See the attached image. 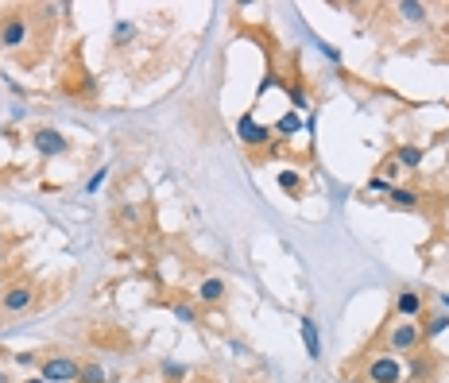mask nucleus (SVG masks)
<instances>
[{
  "label": "nucleus",
  "instance_id": "1",
  "mask_svg": "<svg viewBox=\"0 0 449 383\" xmlns=\"http://www.w3.org/2000/svg\"><path fill=\"white\" fill-rule=\"evenodd\" d=\"M35 283L31 279H16V283H8L4 291H0V317H16V314H23L31 302H35Z\"/></svg>",
  "mask_w": 449,
  "mask_h": 383
},
{
  "label": "nucleus",
  "instance_id": "2",
  "mask_svg": "<svg viewBox=\"0 0 449 383\" xmlns=\"http://www.w3.org/2000/svg\"><path fill=\"white\" fill-rule=\"evenodd\" d=\"M28 43V16L20 8L0 12V50H20Z\"/></svg>",
  "mask_w": 449,
  "mask_h": 383
},
{
  "label": "nucleus",
  "instance_id": "3",
  "mask_svg": "<svg viewBox=\"0 0 449 383\" xmlns=\"http://www.w3.org/2000/svg\"><path fill=\"white\" fill-rule=\"evenodd\" d=\"M426 337H422V325L410 322V317H399V325H391L388 329V348L391 353H419Z\"/></svg>",
  "mask_w": 449,
  "mask_h": 383
},
{
  "label": "nucleus",
  "instance_id": "4",
  "mask_svg": "<svg viewBox=\"0 0 449 383\" xmlns=\"http://www.w3.org/2000/svg\"><path fill=\"white\" fill-rule=\"evenodd\" d=\"M39 375L47 383H78L82 375V364L74 360V356H47L39 368Z\"/></svg>",
  "mask_w": 449,
  "mask_h": 383
},
{
  "label": "nucleus",
  "instance_id": "5",
  "mask_svg": "<svg viewBox=\"0 0 449 383\" xmlns=\"http://www.w3.org/2000/svg\"><path fill=\"white\" fill-rule=\"evenodd\" d=\"M399 380H403V368L391 353H380L364 364V383H399Z\"/></svg>",
  "mask_w": 449,
  "mask_h": 383
},
{
  "label": "nucleus",
  "instance_id": "6",
  "mask_svg": "<svg viewBox=\"0 0 449 383\" xmlns=\"http://www.w3.org/2000/svg\"><path fill=\"white\" fill-rule=\"evenodd\" d=\"M31 148L39 151L43 159H59L70 151V139L62 136L59 128H35V132H31Z\"/></svg>",
  "mask_w": 449,
  "mask_h": 383
},
{
  "label": "nucleus",
  "instance_id": "7",
  "mask_svg": "<svg viewBox=\"0 0 449 383\" xmlns=\"http://www.w3.org/2000/svg\"><path fill=\"white\" fill-rule=\"evenodd\" d=\"M438 372V356H430V353H410L407 360V380L410 383H430V375Z\"/></svg>",
  "mask_w": 449,
  "mask_h": 383
},
{
  "label": "nucleus",
  "instance_id": "8",
  "mask_svg": "<svg viewBox=\"0 0 449 383\" xmlns=\"http://www.w3.org/2000/svg\"><path fill=\"white\" fill-rule=\"evenodd\" d=\"M395 314L410 317V322H419L422 317V295L414 291V286H403L399 295H395Z\"/></svg>",
  "mask_w": 449,
  "mask_h": 383
},
{
  "label": "nucleus",
  "instance_id": "9",
  "mask_svg": "<svg viewBox=\"0 0 449 383\" xmlns=\"http://www.w3.org/2000/svg\"><path fill=\"white\" fill-rule=\"evenodd\" d=\"M240 139H245L248 148H264L267 139H271V132L264 124H256L252 112H248V117H240Z\"/></svg>",
  "mask_w": 449,
  "mask_h": 383
},
{
  "label": "nucleus",
  "instance_id": "10",
  "mask_svg": "<svg viewBox=\"0 0 449 383\" xmlns=\"http://www.w3.org/2000/svg\"><path fill=\"white\" fill-rule=\"evenodd\" d=\"M298 329H303V344H306V356L310 360H322V337H318V322H314L310 314L298 322Z\"/></svg>",
  "mask_w": 449,
  "mask_h": 383
},
{
  "label": "nucleus",
  "instance_id": "11",
  "mask_svg": "<svg viewBox=\"0 0 449 383\" xmlns=\"http://www.w3.org/2000/svg\"><path fill=\"white\" fill-rule=\"evenodd\" d=\"M198 298H202L205 306H217L224 298V279H205V283L198 286Z\"/></svg>",
  "mask_w": 449,
  "mask_h": 383
},
{
  "label": "nucleus",
  "instance_id": "12",
  "mask_svg": "<svg viewBox=\"0 0 449 383\" xmlns=\"http://www.w3.org/2000/svg\"><path fill=\"white\" fill-rule=\"evenodd\" d=\"M391 159H395L403 170H414V167L422 163V148H414V144H403V148H395V155H391Z\"/></svg>",
  "mask_w": 449,
  "mask_h": 383
},
{
  "label": "nucleus",
  "instance_id": "13",
  "mask_svg": "<svg viewBox=\"0 0 449 383\" xmlns=\"http://www.w3.org/2000/svg\"><path fill=\"white\" fill-rule=\"evenodd\" d=\"M395 12H399L407 23H414V28H422V23H426V4H419V0H403Z\"/></svg>",
  "mask_w": 449,
  "mask_h": 383
},
{
  "label": "nucleus",
  "instance_id": "14",
  "mask_svg": "<svg viewBox=\"0 0 449 383\" xmlns=\"http://www.w3.org/2000/svg\"><path fill=\"white\" fill-rule=\"evenodd\" d=\"M446 329H449V314H426L422 317V337H426V341L441 337Z\"/></svg>",
  "mask_w": 449,
  "mask_h": 383
},
{
  "label": "nucleus",
  "instance_id": "15",
  "mask_svg": "<svg viewBox=\"0 0 449 383\" xmlns=\"http://www.w3.org/2000/svg\"><path fill=\"white\" fill-rule=\"evenodd\" d=\"M422 194L419 190H391V206L395 209H419Z\"/></svg>",
  "mask_w": 449,
  "mask_h": 383
},
{
  "label": "nucleus",
  "instance_id": "16",
  "mask_svg": "<svg viewBox=\"0 0 449 383\" xmlns=\"http://www.w3.org/2000/svg\"><path fill=\"white\" fill-rule=\"evenodd\" d=\"M78 383H105V368H101V360H86V364H82Z\"/></svg>",
  "mask_w": 449,
  "mask_h": 383
},
{
  "label": "nucleus",
  "instance_id": "17",
  "mask_svg": "<svg viewBox=\"0 0 449 383\" xmlns=\"http://www.w3.org/2000/svg\"><path fill=\"white\" fill-rule=\"evenodd\" d=\"M279 186H283L287 194H298V190H303V178H298V170H279Z\"/></svg>",
  "mask_w": 449,
  "mask_h": 383
},
{
  "label": "nucleus",
  "instance_id": "18",
  "mask_svg": "<svg viewBox=\"0 0 449 383\" xmlns=\"http://www.w3.org/2000/svg\"><path fill=\"white\" fill-rule=\"evenodd\" d=\"M364 190H368V194H388V197H391V190H395V186H391L388 178L372 175V178H368V186H364Z\"/></svg>",
  "mask_w": 449,
  "mask_h": 383
},
{
  "label": "nucleus",
  "instance_id": "19",
  "mask_svg": "<svg viewBox=\"0 0 449 383\" xmlns=\"http://www.w3.org/2000/svg\"><path fill=\"white\" fill-rule=\"evenodd\" d=\"M298 124H303V120H298V112H287V117L279 120V124H275V128H279L283 136H294V132H298Z\"/></svg>",
  "mask_w": 449,
  "mask_h": 383
},
{
  "label": "nucleus",
  "instance_id": "20",
  "mask_svg": "<svg viewBox=\"0 0 449 383\" xmlns=\"http://www.w3.org/2000/svg\"><path fill=\"white\" fill-rule=\"evenodd\" d=\"M128 39H136V23L120 20V23H117V47H124Z\"/></svg>",
  "mask_w": 449,
  "mask_h": 383
},
{
  "label": "nucleus",
  "instance_id": "21",
  "mask_svg": "<svg viewBox=\"0 0 449 383\" xmlns=\"http://www.w3.org/2000/svg\"><path fill=\"white\" fill-rule=\"evenodd\" d=\"M175 317H178V322H186V325H194V322H198V310H194V306H182V302H178V306H175Z\"/></svg>",
  "mask_w": 449,
  "mask_h": 383
},
{
  "label": "nucleus",
  "instance_id": "22",
  "mask_svg": "<svg viewBox=\"0 0 449 383\" xmlns=\"http://www.w3.org/2000/svg\"><path fill=\"white\" fill-rule=\"evenodd\" d=\"M105 182H108V167H101L97 175H93V178H89V182H86V190H89V194H97V190L105 186Z\"/></svg>",
  "mask_w": 449,
  "mask_h": 383
},
{
  "label": "nucleus",
  "instance_id": "23",
  "mask_svg": "<svg viewBox=\"0 0 449 383\" xmlns=\"http://www.w3.org/2000/svg\"><path fill=\"white\" fill-rule=\"evenodd\" d=\"M163 375H166V380H182L186 368H182V364H175V360H163Z\"/></svg>",
  "mask_w": 449,
  "mask_h": 383
},
{
  "label": "nucleus",
  "instance_id": "24",
  "mask_svg": "<svg viewBox=\"0 0 449 383\" xmlns=\"http://www.w3.org/2000/svg\"><path fill=\"white\" fill-rule=\"evenodd\" d=\"M399 163H395V159H388V163H383V170H380V178H388V182H391V178H395V175H399Z\"/></svg>",
  "mask_w": 449,
  "mask_h": 383
},
{
  "label": "nucleus",
  "instance_id": "25",
  "mask_svg": "<svg viewBox=\"0 0 449 383\" xmlns=\"http://www.w3.org/2000/svg\"><path fill=\"white\" fill-rule=\"evenodd\" d=\"M120 221H132V225H136V221H140V209H136V206H124V209H120Z\"/></svg>",
  "mask_w": 449,
  "mask_h": 383
},
{
  "label": "nucleus",
  "instance_id": "26",
  "mask_svg": "<svg viewBox=\"0 0 449 383\" xmlns=\"http://www.w3.org/2000/svg\"><path fill=\"white\" fill-rule=\"evenodd\" d=\"M16 364H23V368H31V364H35V353H20V356H16Z\"/></svg>",
  "mask_w": 449,
  "mask_h": 383
},
{
  "label": "nucleus",
  "instance_id": "27",
  "mask_svg": "<svg viewBox=\"0 0 449 383\" xmlns=\"http://www.w3.org/2000/svg\"><path fill=\"white\" fill-rule=\"evenodd\" d=\"M23 383H47V380H43V375H31V380H23Z\"/></svg>",
  "mask_w": 449,
  "mask_h": 383
},
{
  "label": "nucleus",
  "instance_id": "28",
  "mask_svg": "<svg viewBox=\"0 0 449 383\" xmlns=\"http://www.w3.org/2000/svg\"><path fill=\"white\" fill-rule=\"evenodd\" d=\"M0 383H8V380H4V375H0Z\"/></svg>",
  "mask_w": 449,
  "mask_h": 383
},
{
  "label": "nucleus",
  "instance_id": "29",
  "mask_svg": "<svg viewBox=\"0 0 449 383\" xmlns=\"http://www.w3.org/2000/svg\"><path fill=\"white\" fill-rule=\"evenodd\" d=\"M430 383H438V380H430Z\"/></svg>",
  "mask_w": 449,
  "mask_h": 383
}]
</instances>
